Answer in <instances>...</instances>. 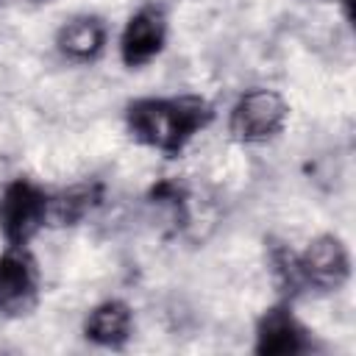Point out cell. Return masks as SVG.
<instances>
[{
    "instance_id": "6",
    "label": "cell",
    "mask_w": 356,
    "mask_h": 356,
    "mask_svg": "<svg viewBox=\"0 0 356 356\" xmlns=\"http://www.w3.org/2000/svg\"><path fill=\"white\" fill-rule=\"evenodd\" d=\"M298 267L306 289L337 292L350 278V253L339 236L320 234L306 245L303 253H298Z\"/></svg>"
},
{
    "instance_id": "12",
    "label": "cell",
    "mask_w": 356,
    "mask_h": 356,
    "mask_svg": "<svg viewBox=\"0 0 356 356\" xmlns=\"http://www.w3.org/2000/svg\"><path fill=\"white\" fill-rule=\"evenodd\" d=\"M33 3H44V0H33Z\"/></svg>"
},
{
    "instance_id": "5",
    "label": "cell",
    "mask_w": 356,
    "mask_h": 356,
    "mask_svg": "<svg viewBox=\"0 0 356 356\" xmlns=\"http://www.w3.org/2000/svg\"><path fill=\"white\" fill-rule=\"evenodd\" d=\"M312 348V331L298 320L289 300H281L259 314L253 328V350L259 356H300Z\"/></svg>"
},
{
    "instance_id": "11",
    "label": "cell",
    "mask_w": 356,
    "mask_h": 356,
    "mask_svg": "<svg viewBox=\"0 0 356 356\" xmlns=\"http://www.w3.org/2000/svg\"><path fill=\"white\" fill-rule=\"evenodd\" d=\"M270 270H273L278 289L284 292V300H292L295 295H300L306 289L300 267H298V253H292L289 248H284V245L270 248Z\"/></svg>"
},
{
    "instance_id": "1",
    "label": "cell",
    "mask_w": 356,
    "mask_h": 356,
    "mask_svg": "<svg viewBox=\"0 0 356 356\" xmlns=\"http://www.w3.org/2000/svg\"><path fill=\"white\" fill-rule=\"evenodd\" d=\"M214 106L200 95L136 97L125 108V128L134 142L175 159L214 122Z\"/></svg>"
},
{
    "instance_id": "8",
    "label": "cell",
    "mask_w": 356,
    "mask_h": 356,
    "mask_svg": "<svg viewBox=\"0 0 356 356\" xmlns=\"http://www.w3.org/2000/svg\"><path fill=\"white\" fill-rule=\"evenodd\" d=\"M108 25L97 14H75L56 31V50L72 64H92L106 53Z\"/></svg>"
},
{
    "instance_id": "9",
    "label": "cell",
    "mask_w": 356,
    "mask_h": 356,
    "mask_svg": "<svg viewBox=\"0 0 356 356\" xmlns=\"http://www.w3.org/2000/svg\"><path fill=\"white\" fill-rule=\"evenodd\" d=\"M83 337L97 348H108V350L125 348L128 339L134 337L131 306L125 300H117V298H108V300L92 306L86 320H83Z\"/></svg>"
},
{
    "instance_id": "2",
    "label": "cell",
    "mask_w": 356,
    "mask_h": 356,
    "mask_svg": "<svg viewBox=\"0 0 356 356\" xmlns=\"http://www.w3.org/2000/svg\"><path fill=\"white\" fill-rule=\"evenodd\" d=\"M50 195L31 178H14L0 192V236L11 248H28L47 225Z\"/></svg>"
},
{
    "instance_id": "10",
    "label": "cell",
    "mask_w": 356,
    "mask_h": 356,
    "mask_svg": "<svg viewBox=\"0 0 356 356\" xmlns=\"http://www.w3.org/2000/svg\"><path fill=\"white\" fill-rule=\"evenodd\" d=\"M106 186L100 181H81L67 186L58 195H50V217L47 222L53 225H78L89 214H95L103 203Z\"/></svg>"
},
{
    "instance_id": "3",
    "label": "cell",
    "mask_w": 356,
    "mask_h": 356,
    "mask_svg": "<svg viewBox=\"0 0 356 356\" xmlns=\"http://www.w3.org/2000/svg\"><path fill=\"white\" fill-rule=\"evenodd\" d=\"M289 120V103L281 92L267 86H253L242 92L228 114V131L245 145H259L284 131Z\"/></svg>"
},
{
    "instance_id": "7",
    "label": "cell",
    "mask_w": 356,
    "mask_h": 356,
    "mask_svg": "<svg viewBox=\"0 0 356 356\" xmlns=\"http://www.w3.org/2000/svg\"><path fill=\"white\" fill-rule=\"evenodd\" d=\"M167 14L159 6L136 8L120 33V61L128 70H139L161 56L167 44Z\"/></svg>"
},
{
    "instance_id": "4",
    "label": "cell",
    "mask_w": 356,
    "mask_h": 356,
    "mask_svg": "<svg viewBox=\"0 0 356 356\" xmlns=\"http://www.w3.org/2000/svg\"><path fill=\"white\" fill-rule=\"evenodd\" d=\"M42 275L28 248H11L0 253V314L25 317L39 306Z\"/></svg>"
}]
</instances>
